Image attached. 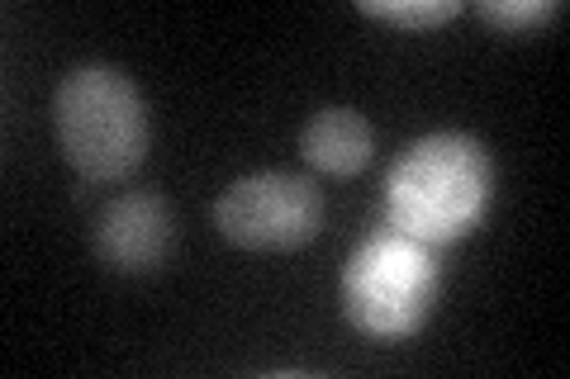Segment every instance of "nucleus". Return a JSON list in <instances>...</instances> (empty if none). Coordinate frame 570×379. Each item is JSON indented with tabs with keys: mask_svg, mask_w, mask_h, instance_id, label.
<instances>
[{
	"mask_svg": "<svg viewBox=\"0 0 570 379\" xmlns=\"http://www.w3.org/2000/svg\"><path fill=\"white\" fill-rule=\"evenodd\" d=\"M356 10L371 14V20H381V24H395V29H409V33H423V29H438V24H448L456 20L461 10V0H356Z\"/></svg>",
	"mask_w": 570,
	"mask_h": 379,
	"instance_id": "nucleus-7",
	"label": "nucleus"
},
{
	"mask_svg": "<svg viewBox=\"0 0 570 379\" xmlns=\"http://www.w3.org/2000/svg\"><path fill=\"white\" fill-rule=\"evenodd\" d=\"M214 228L247 251H295L324 228V190L299 171H253L214 200Z\"/></svg>",
	"mask_w": 570,
	"mask_h": 379,
	"instance_id": "nucleus-4",
	"label": "nucleus"
},
{
	"mask_svg": "<svg viewBox=\"0 0 570 379\" xmlns=\"http://www.w3.org/2000/svg\"><path fill=\"white\" fill-rule=\"evenodd\" d=\"M566 6L561 0H480L475 6V14L485 24H494V29H504V33H528V29H542V24H551L561 14Z\"/></svg>",
	"mask_w": 570,
	"mask_h": 379,
	"instance_id": "nucleus-8",
	"label": "nucleus"
},
{
	"mask_svg": "<svg viewBox=\"0 0 570 379\" xmlns=\"http://www.w3.org/2000/svg\"><path fill=\"white\" fill-rule=\"evenodd\" d=\"M442 276L433 247L390 228L366 238L343 270V313L371 341L414 337L438 303Z\"/></svg>",
	"mask_w": 570,
	"mask_h": 379,
	"instance_id": "nucleus-3",
	"label": "nucleus"
},
{
	"mask_svg": "<svg viewBox=\"0 0 570 379\" xmlns=\"http://www.w3.org/2000/svg\"><path fill=\"white\" fill-rule=\"evenodd\" d=\"M176 247V213L157 190H129L91 219V251L115 276H148Z\"/></svg>",
	"mask_w": 570,
	"mask_h": 379,
	"instance_id": "nucleus-5",
	"label": "nucleus"
},
{
	"mask_svg": "<svg viewBox=\"0 0 570 379\" xmlns=\"http://www.w3.org/2000/svg\"><path fill=\"white\" fill-rule=\"evenodd\" d=\"M376 152V129L362 110H347V104H328V110L309 114V123L299 129V157L309 161L314 171L347 180L356 176Z\"/></svg>",
	"mask_w": 570,
	"mask_h": 379,
	"instance_id": "nucleus-6",
	"label": "nucleus"
},
{
	"mask_svg": "<svg viewBox=\"0 0 570 379\" xmlns=\"http://www.w3.org/2000/svg\"><path fill=\"white\" fill-rule=\"evenodd\" d=\"M494 195V161L475 133L442 129L423 133L385 171L390 228L428 247L456 242L480 228Z\"/></svg>",
	"mask_w": 570,
	"mask_h": 379,
	"instance_id": "nucleus-1",
	"label": "nucleus"
},
{
	"mask_svg": "<svg viewBox=\"0 0 570 379\" xmlns=\"http://www.w3.org/2000/svg\"><path fill=\"white\" fill-rule=\"evenodd\" d=\"M52 133L58 152L81 180L119 186L148 157V104L134 77L110 62H81L52 90Z\"/></svg>",
	"mask_w": 570,
	"mask_h": 379,
	"instance_id": "nucleus-2",
	"label": "nucleus"
}]
</instances>
